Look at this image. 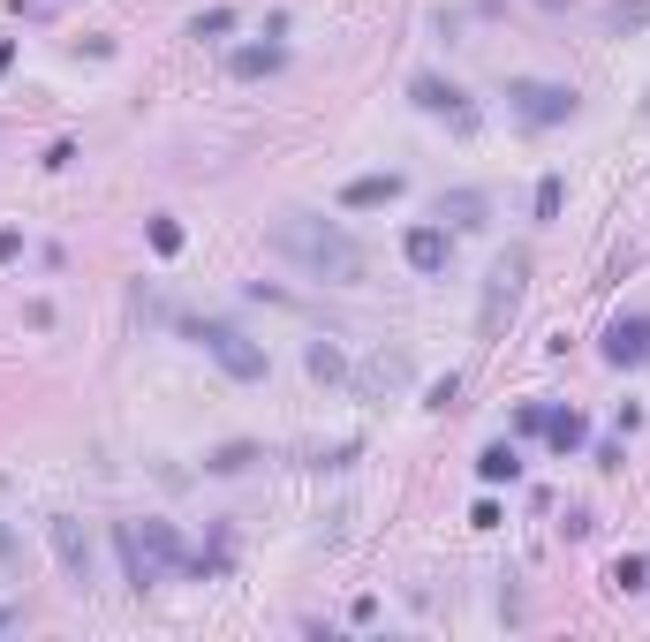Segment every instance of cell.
I'll use <instances>...</instances> for the list:
<instances>
[{
  "mask_svg": "<svg viewBox=\"0 0 650 642\" xmlns=\"http://www.w3.org/2000/svg\"><path fill=\"white\" fill-rule=\"evenodd\" d=\"M484 212H492L484 189H446V197H439V220L446 227H484Z\"/></svg>",
  "mask_w": 650,
  "mask_h": 642,
  "instance_id": "obj_11",
  "label": "cell"
},
{
  "mask_svg": "<svg viewBox=\"0 0 650 642\" xmlns=\"http://www.w3.org/2000/svg\"><path fill=\"white\" fill-rule=\"evenodd\" d=\"M613 590H620V597H635V590H650V559H643V552H628V559H613Z\"/></svg>",
  "mask_w": 650,
  "mask_h": 642,
  "instance_id": "obj_15",
  "label": "cell"
},
{
  "mask_svg": "<svg viewBox=\"0 0 650 642\" xmlns=\"http://www.w3.org/2000/svg\"><path fill=\"white\" fill-rule=\"evenodd\" d=\"M197 340H205V355L220 363L227 378H242V386H250V378H265V348H257L250 333H235V325L212 318V325H197Z\"/></svg>",
  "mask_w": 650,
  "mask_h": 642,
  "instance_id": "obj_5",
  "label": "cell"
},
{
  "mask_svg": "<svg viewBox=\"0 0 650 642\" xmlns=\"http://www.w3.org/2000/svg\"><path fill=\"white\" fill-rule=\"evenodd\" d=\"M401 257H409L424 280H439L446 265H454V235L446 227H409V242H401Z\"/></svg>",
  "mask_w": 650,
  "mask_h": 642,
  "instance_id": "obj_9",
  "label": "cell"
},
{
  "mask_svg": "<svg viewBox=\"0 0 650 642\" xmlns=\"http://www.w3.org/2000/svg\"><path fill=\"white\" fill-rule=\"evenodd\" d=\"M605 23H613V31H635V23H650V0H628V8H613Z\"/></svg>",
  "mask_w": 650,
  "mask_h": 642,
  "instance_id": "obj_22",
  "label": "cell"
},
{
  "mask_svg": "<svg viewBox=\"0 0 650 642\" xmlns=\"http://www.w3.org/2000/svg\"><path fill=\"white\" fill-rule=\"evenodd\" d=\"M16 257H23V235H16V227H0V265H16Z\"/></svg>",
  "mask_w": 650,
  "mask_h": 642,
  "instance_id": "obj_24",
  "label": "cell"
},
{
  "mask_svg": "<svg viewBox=\"0 0 650 642\" xmlns=\"http://www.w3.org/2000/svg\"><path fill=\"white\" fill-rule=\"evenodd\" d=\"M250 461H257V446H250V439H235V446H212L205 469H212V476H242Z\"/></svg>",
  "mask_w": 650,
  "mask_h": 642,
  "instance_id": "obj_14",
  "label": "cell"
},
{
  "mask_svg": "<svg viewBox=\"0 0 650 642\" xmlns=\"http://www.w3.org/2000/svg\"><path fill=\"white\" fill-rule=\"evenodd\" d=\"M522 280H530V250H507L492 265V280H484V303H477V340H499L514 318V303H522Z\"/></svg>",
  "mask_w": 650,
  "mask_h": 642,
  "instance_id": "obj_4",
  "label": "cell"
},
{
  "mask_svg": "<svg viewBox=\"0 0 650 642\" xmlns=\"http://www.w3.org/2000/svg\"><path fill=\"white\" fill-rule=\"evenodd\" d=\"M16 620H23V612H0V635H8V627H16Z\"/></svg>",
  "mask_w": 650,
  "mask_h": 642,
  "instance_id": "obj_27",
  "label": "cell"
},
{
  "mask_svg": "<svg viewBox=\"0 0 650 642\" xmlns=\"http://www.w3.org/2000/svg\"><path fill=\"white\" fill-rule=\"evenodd\" d=\"M114 552L129 567V590H159L174 575V559H182V537L167 522H114Z\"/></svg>",
  "mask_w": 650,
  "mask_h": 642,
  "instance_id": "obj_2",
  "label": "cell"
},
{
  "mask_svg": "<svg viewBox=\"0 0 650 642\" xmlns=\"http://www.w3.org/2000/svg\"><path fill=\"white\" fill-rule=\"evenodd\" d=\"M273 250L288 257V265H303L310 280H333V288H356L363 280V250L333 220H318V212H280L273 220Z\"/></svg>",
  "mask_w": 650,
  "mask_h": 642,
  "instance_id": "obj_1",
  "label": "cell"
},
{
  "mask_svg": "<svg viewBox=\"0 0 650 642\" xmlns=\"http://www.w3.org/2000/svg\"><path fill=\"white\" fill-rule=\"evenodd\" d=\"M605 363H613V371H643L650 363V310H620V318L605 325Z\"/></svg>",
  "mask_w": 650,
  "mask_h": 642,
  "instance_id": "obj_6",
  "label": "cell"
},
{
  "mask_svg": "<svg viewBox=\"0 0 650 642\" xmlns=\"http://www.w3.org/2000/svg\"><path fill=\"white\" fill-rule=\"evenodd\" d=\"M477 476H484V484H514V476H522V454H514L507 439H492V446L477 454Z\"/></svg>",
  "mask_w": 650,
  "mask_h": 642,
  "instance_id": "obj_13",
  "label": "cell"
},
{
  "mask_svg": "<svg viewBox=\"0 0 650 642\" xmlns=\"http://www.w3.org/2000/svg\"><path fill=\"white\" fill-rule=\"evenodd\" d=\"M507 114L522 129H560V121L582 114L575 84H545V76H507Z\"/></svg>",
  "mask_w": 650,
  "mask_h": 642,
  "instance_id": "obj_3",
  "label": "cell"
},
{
  "mask_svg": "<svg viewBox=\"0 0 650 642\" xmlns=\"http://www.w3.org/2000/svg\"><path fill=\"white\" fill-rule=\"evenodd\" d=\"M560 204H567V182L545 174V182H537V220H560Z\"/></svg>",
  "mask_w": 650,
  "mask_h": 642,
  "instance_id": "obj_20",
  "label": "cell"
},
{
  "mask_svg": "<svg viewBox=\"0 0 650 642\" xmlns=\"http://www.w3.org/2000/svg\"><path fill=\"white\" fill-rule=\"evenodd\" d=\"M643 114H650V91H643Z\"/></svg>",
  "mask_w": 650,
  "mask_h": 642,
  "instance_id": "obj_28",
  "label": "cell"
},
{
  "mask_svg": "<svg viewBox=\"0 0 650 642\" xmlns=\"http://www.w3.org/2000/svg\"><path fill=\"white\" fill-rule=\"evenodd\" d=\"M8 61H16V46H8V38H0V76H8Z\"/></svg>",
  "mask_w": 650,
  "mask_h": 642,
  "instance_id": "obj_26",
  "label": "cell"
},
{
  "mask_svg": "<svg viewBox=\"0 0 650 642\" xmlns=\"http://www.w3.org/2000/svg\"><path fill=\"white\" fill-rule=\"evenodd\" d=\"M46 537H53V559L69 567V582L84 590V582H91V537L69 522V514H46Z\"/></svg>",
  "mask_w": 650,
  "mask_h": 642,
  "instance_id": "obj_8",
  "label": "cell"
},
{
  "mask_svg": "<svg viewBox=\"0 0 650 642\" xmlns=\"http://www.w3.org/2000/svg\"><path fill=\"white\" fill-rule=\"evenodd\" d=\"M401 189H409L401 174H356V182L341 189V204H348V212H378V204H394Z\"/></svg>",
  "mask_w": 650,
  "mask_h": 642,
  "instance_id": "obj_10",
  "label": "cell"
},
{
  "mask_svg": "<svg viewBox=\"0 0 650 642\" xmlns=\"http://www.w3.org/2000/svg\"><path fill=\"white\" fill-rule=\"evenodd\" d=\"M409 99L424 106V114H446L454 129H477V106L462 99V84H446V76H431V68H424V76H409Z\"/></svg>",
  "mask_w": 650,
  "mask_h": 642,
  "instance_id": "obj_7",
  "label": "cell"
},
{
  "mask_svg": "<svg viewBox=\"0 0 650 642\" xmlns=\"http://www.w3.org/2000/svg\"><path fill=\"white\" fill-rule=\"evenodd\" d=\"M310 378H325V386H333V378H348V355L333 348V340H310Z\"/></svg>",
  "mask_w": 650,
  "mask_h": 642,
  "instance_id": "obj_16",
  "label": "cell"
},
{
  "mask_svg": "<svg viewBox=\"0 0 650 642\" xmlns=\"http://www.w3.org/2000/svg\"><path fill=\"white\" fill-rule=\"evenodd\" d=\"M235 8H205V16H197V23H189V38H227V31H235Z\"/></svg>",
  "mask_w": 650,
  "mask_h": 642,
  "instance_id": "obj_19",
  "label": "cell"
},
{
  "mask_svg": "<svg viewBox=\"0 0 650 642\" xmlns=\"http://www.w3.org/2000/svg\"><path fill=\"white\" fill-rule=\"evenodd\" d=\"M8 8H16V16H53L61 0H8Z\"/></svg>",
  "mask_w": 650,
  "mask_h": 642,
  "instance_id": "obj_25",
  "label": "cell"
},
{
  "mask_svg": "<svg viewBox=\"0 0 650 642\" xmlns=\"http://www.w3.org/2000/svg\"><path fill=\"white\" fill-rule=\"evenodd\" d=\"M144 235H152V250H159V257H174V250H182V227H174L167 212H159V220L144 227Z\"/></svg>",
  "mask_w": 650,
  "mask_h": 642,
  "instance_id": "obj_21",
  "label": "cell"
},
{
  "mask_svg": "<svg viewBox=\"0 0 650 642\" xmlns=\"http://www.w3.org/2000/svg\"><path fill=\"white\" fill-rule=\"evenodd\" d=\"M514 431H545V401H522V408H514Z\"/></svg>",
  "mask_w": 650,
  "mask_h": 642,
  "instance_id": "obj_23",
  "label": "cell"
},
{
  "mask_svg": "<svg viewBox=\"0 0 650 642\" xmlns=\"http://www.w3.org/2000/svg\"><path fill=\"white\" fill-rule=\"evenodd\" d=\"M545 439H552V454H575V446L590 439V423H582L575 408H545Z\"/></svg>",
  "mask_w": 650,
  "mask_h": 642,
  "instance_id": "obj_12",
  "label": "cell"
},
{
  "mask_svg": "<svg viewBox=\"0 0 650 642\" xmlns=\"http://www.w3.org/2000/svg\"><path fill=\"white\" fill-rule=\"evenodd\" d=\"M401 378H409V363H401V355H378L371 371H363V393H394Z\"/></svg>",
  "mask_w": 650,
  "mask_h": 642,
  "instance_id": "obj_17",
  "label": "cell"
},
{
  "mask_svg": "<svg viewBox=\"0 0 650 642\" xmlns=\"http://www.w3.org/2000/svg\"><path fill=\"white\" fill-rule=\"evenodd\" d=\"M280 61H288L280 46H242V53H235V76H273Z\"/></svg>",
  "mask_w": 650,
  "mask_h": 642,
  "instance_id": "obj_18",
  "label": "cell"
}]
</instances>
